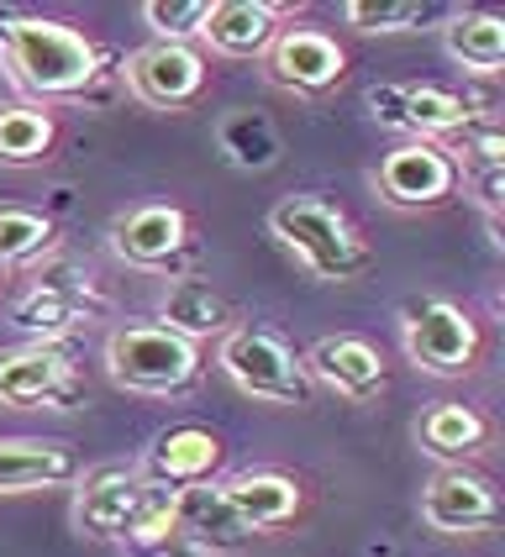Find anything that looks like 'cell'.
<instances>
[{"label": "cell", "instance_id": "obj_1", "mask_svg": "<svg viewBox=\"0 0 505 557\" xmlns=\"http://www.w3.org/2000/svg\"><path fill=\"white\" fill-rule=\"evenodd\" d=\"M0 59L22 90L42 100H74L100 74V53L90 37L48 16H0Z\"/></svg>", "mask_w": 505, "mask_h": 557}, {"label": "cell", "instance_id": "obj_2", "mask_svg": "<svg viewBox=\"0 0 505 557\" xmlns=\"http://www.w3.org/2000/svg\"><path fill=\"white\" fill-rule=\"evenodd\" d=\"M74 527L95 542H137L153 553L174 536V490L153 484L137 468H106L85 479L74 499Z\"/></svg>", "mask_w": 505, "mask_h": 557}, {"label": "cell", "instance_id": "obj_3", "mask_svg": "<svg viewBox=\"0 0 505 557\" xmlns=\"http://www.w3.org/2000/svg\"><path fill=\"white\" fill-rule=\"evenodd\" d=\"M269 232H274L316 278H327V284H347V278L374 269V248L358 237V226H353L337 206L311 200V195L280 200V206L269 211Z\"/></svg>", "mask_w": 505, "mask_h": 557}, {"label": "cell", "instance_id": "obj_4", "mask_svg": "<svg viewBox=\"0 0 505 557\" xmlns=\"http://www.w3.org/2000/svg\"><path fill=\"white\" fill-rule=\"evenodd\" d=\"M106 373L132 395H180L200 379V347L163 326H122L106 337Z\"/></svg>", "mask_w": 505, "mask_h": 557}, {"label": "cell", "instance_id": "obj_5", "mask_svg": "<svg viewBox=\"0 0 505 557\" xmlns=\"http://www.w3.org/2000/svg\"><path fill=\"white\" fill-rule=\"evenodd\" d=\"M221 369L226 379L253 395V400L263 405H311V379L300 369V358L284 347L274 332H263V326H237V332H226L221 337Z\"/></svg>", "mask_w": 505, "mask_h": 557}, {"label": "cell", "instance_id": "obj_6", "mask_svg": "<svg viewBox=\"0 0 505 557\" xmlns=\"http://www.w3.org/2000/svg\"><path fill=\"white\" fill-rule=\"evenodd\" d=\"M106 300L95 295V274L90 269H69V263H53L48 274L32 284L27 295L11 310V326L27 332L32 342H59L63 332H74L79 321L100 315Z\"/></svg>", "mask_w": 505, "mask_h": 557}, {"label": "cell", "instance_id": "obj_7", "mask_svg": "<svg viewBox=\"0 0 505 557\" xmlns=\"http://www.w3.org/2000/svg\"><path fill=\"white\" fill-rule=\"evenodd\" d=\"M406 358L421 373L438 379H464L479 363V326L464 306L453 300H427L406 315Z\"/></svg>", "mask_w": 505, "mask_h": 557}, {"label": "cell", "instance_id": "obj_8", "mask_svg": "<svg viewBox=\"0 0 505 557\" xmlns=\"http://www.w3.org/2000/svg\"><path fill=\"white\" fill-rule=\"evenodd\" d=\"M374 185L390 206L427 211V206H442V200L458 189V158L447 153L442 143H416V137H410V143L384 153Z\"/></svg>", "mask_w": 505, "mask_h": 557}, {"label": "cell", "instance_id": "obj_9", "mask_svg": "<svg viewBox=\"0 0 505 557\" xmlns=\"http://www.w3.org/2000/svg\"><path fill=\"white\" fill-rule=\"evenodd\" d=\"M369 106H374V116L384 126L416 132V143L458 137L473 116H490V111H473L458 90H442V85H374Z\"/></svg>", "mask_w": 505, "mask_h": 557}, {"label": "cell", "instance_id": "obj_10", "mask_svg": "<svg viewBox=\"0 0 505 557\" xmlns=\"http://www.w3.org/2000/svg\"><path fill=\"white\" fill-rule=\"evenodd\" d=\"M126 85L153 111H185L206 90V59L189 42H148L126 59Z\"/></svg>", "mask_w": 505, "mask_h": 557}, {"label": "cell", "instance_id": "obj_11", "mask_svg": "<svg viewBox=\"0 0 505 557\" xmlns=\"http://www.w3.org/2000/svg\"><path fill=\"white\" fill-rule=\"evenodd\" d=\"M263 59H269V79L295 95H321L347 74V53L337 48V37L316 27H284Z\"/></svg>", "mask_w": 505, "mask_h": 557}, {"label": "cell", "instance_id": "obj_12", "mask_svg": "<svg viewBox=\"0 0 505 557\" xmlns=\"http://www.w3.org/2000/svg\"><path fill=\"white\" fill-rule=\"evenodd\" d=\"M495 516H501L495 490L484 479L464 473V468H442V473H432V484L421 490V521L432 531H447V536L495 527Z\"/></svg>", "mask_w": 505, "mask_h": 557}, {"label": "cell", "instance_id": "obj_13", "mask_svg": "<svg viewBox=\"0 0 505 557\" xmlns=\"http://www.w3.org/2000/svg\"><path fill=\"white\" fill-rule=\"evenodd\" d=\"M300 369H306V379L327 384L332 395H343L353 405L374 400L379 389H384V358L364 337H321Z\"/></svg>", "mask_w": 505, "mask_h": 557}, {"label": "cell", "instance_id": "obj_14", "mask_svg": "<svg viewBox=\"0 0 505 557\" xmlns=\"http://www.w3.org/2000/svg\"><path fill=\"white\" fill-rule=\"evenodd\" d=\"M174 536L195 542L200 553H237L248 547L253 531L232 516V505L221 499V484H189L174 490Z\"/></svg>", "mask_w": 505, "mask_h": 557}, {"label": "cell", "instance_id": "obj_15", "mask_svg": "<svg viewBox=\"0 0 505 557\" xmlns=\"http://www.w3.org/2000/svg\"><path fill=\"white\" fill-rule=\"evenodd\" d=\"M284 5H263V0H217L200 37L211 42L221 59H263L269 42L280 37Z\"/></svg>", "mask_w": 505, "mask_h": 557}, {"label": "cell", "instance_id": "obj_16", "mask_svg": "<svg viewBox=\"0 0 505 557\" xmlns=\"http://www.w3.org/2000/svg\"><path fill=\"white\" fill-rule=\"evenodd\" d=\"M185 243H189V216L180 206H137V211L116 216V226H111V248L122 252L126 263H137V269L169 263Z\"/></svg>", "mask_w": 505, "mask_h": 557}, {"label": "cell", "instance_id": "obj_17", "mask_svg": "<svg viewBox=\"0 0 505 557\" xmlns=\"http://www.w3.org/2000/svg\"><path fill=\"white\" fill-rule=\"evenodd\" d=\"M69 395V358L59 342H27L0 352V405H42Z\"/></svg>", "mask_w": 505, "mask_h": 557}, {"label": "cell", "instance_id": "obj_18", "mask_svg": "<svg viewBox=\"0 0 505 557\" xmlns=\"http://www.w3.org/2000/svg\"><path fill=\"white\" fill-rule=\"evenodd\" d=\"M158 315H163V332L195 342V347L206 337L237 332V306L221 289H211L206 278H174L169 295H163V306H158Z\"/></svg>", "mask_w": 505, "mask_h": 557}, {"label": "cell", "instance_id": "obj_19", "mask_svg": "<svg viewBox=\"0 0 505 557\" xmlns=\"http://www.w3.org/2000/svg\"><path fill=\"white\" fill-rule=\"evenodd\" d=\"M79 473L69 442H37V436H5L0 442V495L53 490Z\"/></svg>", "mask_w": 505, "mask_h": 557}, {"label": "cell", "instance_id": "obj_20", "mask_svg": "<svg viewBox=\"0 0 505 557\" xmlns=\"http://www.w3.org/2000/svg\"><path fill=\"white\" fill-rule=\"evenodd\" d=\"M221 436L206 432V426H174V432H163L153 442V453H148V479L163 484V490H189V484H200V479H211L221 463Z\"/></svg>", "mask_w": 505, "mask_h": 557}, {"label": "cell", "instance_id": "obj_21", "mask_svg": "<svg viewBox=\"0 0 505 557\" xmlns=\"http://www.w3.org/2000/svg\"><path fill=\"white\" fill-rule=\"evenodd\" d=\"M221 499L232 505V516L248 531L284 527L300 510V484L290 473H237L221 484Z\"/></svg>", "mask_w": 505, "mask_h": 557}, {"label": "cell", "instance_id": "obj_22", "mask_svg": "<svg viewBox=\"0 0 505 557\" xmlns=\"http://www.w3.org/2000/svg\"><path fill=\"white\" fill-rule=\"evenodd\" d=\"M217 148L226 153L232 169H248V174H263L280 163V132L263 111H232L221 116L217 126Z\"/></svg>", "mask_w": 505, "mask_h": 557}, {"label": "cell", "instance_id": "obj_23", "mask_svg": "<svg viewBox=\"0 0 505 557\" xmlns=\"http://www.w3.org/2000/svg\"><path fill=\"white\" fill-rule=\"evenodd\" d=\"M447 53L473 69V74H495L505 63V22L490 11H458L447 16Z\"/></svg>", "mask_w": 505, "mask_h": 557}, {"label": "cell", "instance_id": "obj_24", "mask_svg": "<svg viewBox=\"0 0 505 557\" xmlns=\"http://www.w3.org/2000/svg\"><path fill=\"white\" fill-rule=\"evenodd\" d=\"M490 442V421L469 405H438L421 416V447L432 458H473Z\"/></svg>", "mask_w": 505, "mask_h": 557}, {"label": "cell", "instance_id": "obj_25", "mask_svg": "<svg viewBox=\"0 0 505 557\" xmlns=\"http://www.w3.org/2000/svg\"><path fill=\"white\" fill-rule=\"evenodd\" d=\"M59 143V126L48 111L37 106H0V163L11 169H27V163H42Z\"/></svg>", "mask_w": 505, "mask_h": 557}, {"label": "cell", "instance_id": "obj_26", "mask_svg": "<svg viewBox=\"0 0 505 557\" xmlns=\"http://www.w3.org/2000/svg\"><path fill=\"white\" fill-rule=\"evenodd\" d=\"M53 243V221L37 216V211H16V206H0V269L5 263H27Z\"/></svg>", "mask_w": 505, "mask_h": 557}, {"label": "cell", "instance_id": "obj_27", "mask_svg": "<svg viewBox=\"0 0 505 557\" xmlns=\"http://www.w3.org/2000/svg\"><path fill=\"white\" fill-rule=\"evenodd\" d=\"M427 16H438V5H416V0H347L343 22L358 32H410Z\"/></svg>", "mask_w": 505, "mask_h": 557}, {"label": "cell", "instance_id": "obj_28", "mask_svg": "<svg viewBox=\"0 0 505 557\" xmlns=\"http://www.w3.org/2000/svg\"><path fill=\"white\" fill-rule=\"evenodd\" d=\"M211 5L217 0H148L143 5V22L158 32V42H189V37H200Z\"/></svg>", "mask_w": 505, "mask_h": 557}, {"label": "cell", "instance_id": "obj_29", "mask_svg": "<svg viewBox=\"0 0 505 557\" xmlns=\"http://www.w3.org/2000/svg\"><path fill=\"white\" fill-rule=\"evenodd\" d=\"M153 557H211V553H200L195 542H185V536H169V542H158Z\"/></svg>", "mask_w": 505, "mask_h": 557}]
</instances>
